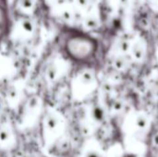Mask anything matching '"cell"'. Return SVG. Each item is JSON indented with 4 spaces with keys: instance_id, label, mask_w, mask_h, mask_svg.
<instances>
[{
    "instance_id": "obj_3",
    "label": "cell",
    "mask_w": 158,
    "mask_h": 157,
    "mask_svg": "<svg viewBox=\"0 0 158 157\" xmlns=\"http://www.w3.org/2000/svg\"><path fill=\"white\" fill-rule=\"evenodd\" d=\"M131 52L135 59H142L145 55V46L143 41H136L131 47Z\"/></svg>"
},
{
    "instance_id": "obj_2",
    "label": "cell",
    "mask_w": 158,
    "mask_h": 157,
    "mask_svg": "<svg viewBox=\"0 0 158 157\" xmlns=\"http://www.w3.org/2000/svg\"><path fill=\"white\" fill-rule=\"evenodd\" d=\"M7 23H8V19H7L6 11L5 7L0 5V41L4 37L5 33L6 32Z\"/></svg>"
},
{
    "instance_id": "obj_1",
    "label": "cell",
    "mask_w": 158,
    "mask_h": 157,
    "mask_svg": "<svg viewBox=\"0 0 158 157\" xmlns=\"http://www.w3.org/2000/svg\"><path fill=\"white\" fill-rule=\"evenodd\" d=\"M64 50L69 58L75 62L86 63L94 58L98 51L97 41L89 34L74 32L64 42Z\"/></svg>"
},
{
    "instance_id": "obj_4",
    "label": "cell",
    "mask_w": 158,
    "mask_h": 157,
    "mask_svg": "<svg viewBox=\"0 0 158 157\" xmlns=\"http://www.w3.org/2000/svg\"><path fill=\"white\" fill-rule=\"evenodd\" d=\"M11 139H12V134H11V132H10V130L8 129L4 128V129L0 130V143L2 145L6 144V143H11L10 142Z\"/></svg>"
},
{
    "instance_id": "obj_5",
    "label": "cell",
    "mask_w": 158,
    "mask_h": 157,
    "mask_svg": "<svg viewBox=\"0 0 158 157\" xmlns=\"http://www.w3.org/2000/svg\"><path fill=\"white\" fill-rule=\"evenodd\" d=\"M151 6H153V7L157 8L158 9V0H149Z\"/></svg>"
}]
</instances>
